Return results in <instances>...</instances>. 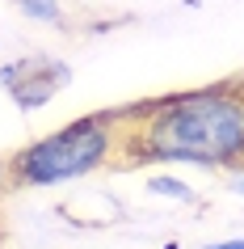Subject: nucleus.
Segmentation results:
<instances>
[{
  "label": "nucleus",
  "instance_id": "nucleus-1",
  "mask_svg": "<svg viewBox=\"0 0 244 249\" xmlns=\"http://www.w3.org/2000/svg\"><path fill=\"white\" fill-rule=\"evenodd\" d=\"M244 169V80L152 97L122 110L118 165Z\"/></svg>",
  "mask_w": 244,
  "mask_h": 249
},
{
  "label": "nucleus",
  "instance_id": "nucleus-2",
  "mask_svg": "<svg viewBox=\"0 0 244 249\" xmlns=\"http://www.w3.org/2000/svg\"><path fill=\"white\" fill-rule=\"evenodd\" d=\"M118 140H122V110L80 114L67 127H55V131L30 140L26 148H17L4 165V182L17 190H47V186L80 182V178L114 165Z\"/></svg>",
  "mask_w": 244,
  "mask_h": 249
},
{
  "label": "nucleus",
  "instance_id": "nucleus-3",
  "mask_svg": "<svg viewBox=\"0 0 244 249\" xmlns=\"http://www.w3.org/2000/svg\"><path fill=\"white\" fill-rule=\"evenodd\" d=\"M67 80H72L67 59H55V55H26V68H21L17 85L9 89V97H13V106L21 110V114H34V110H42L47 102H55V93L64 89Z\"/></svg>",
  "mask_w": 244,
  "mask_h": 249
},
{
  "label": "nucleus",
  "instance_id": "nucleus-4",
  "mask_svg": "<svg viewBox=\"0 0 244 249\" xmlns=\"http://www.w3.org/2000/svg\"><path fill=\"white\" fill-rule=\"evenodd\" d=\"M147 190H152L156 198H173V203H194L190 182H181V178H173V173H156V178H147Z\"/></svg>",
  "mask_w": 244,
  "mask_h": 249
},
{
  "label": "nucleus",
  "instance_id": "nucleus-5",
  "mask_svg": "<svg viewBox=\"0 0 244 249\" xmlns=\"http://www.w3.org/2000/svg\"><path fill=\"white\" fill-rule=\"evenodd\" d=\"M13 4L30 17V21H42V26H59V21H64V4H59V0H13Z\"/></svg>",
  "mask_w": 244,
  "mask_h": 249
},
{
  "label": "nucleus",
  "instance_id": "nucleus-6",
  "mask_svg": "<svg viewBox=\"0 0 244 249\" xmlns=\"http://www.w3.org/2000/svg\"><path fill=\"white\" fill-rule=\"evenodd\" d=\"M21 68H26V55H21V59H9V64H0V89H4V93H9V89L17 85Z\"/></svg>",
  "mask_w": 244,
  "mask_h": 249
},
{
  "label": "nucleus",
  "instance_id": "nucleus-7",
  "mask_svg": "<svg viewBox=\"0 0 244 249\" xmlns=\"http://www.w3.org/2000/svg\"><path fill=\"white\" fill-rule=\"evenodd\" d=\"M228 195L244 198V169H231V173H228Z\"/></svg>",
  "mask_w": 244,
  "mask_h": 249
},
{
  "label": "nucleus",
  "instance_id": "nucleus-8",
  "mask_svg": "<svg viewBox=\"0 0 244 249\" xmlns=\"http://www.w3.org/2000/svg\"><path fill=\"white\" fill-rule=\"evenodd\" d=\"M202 249H244V236H228V241H211Z\"/></svg>",
  "mask_w": 244,
  "mask_h": 249
}]
</instances>
